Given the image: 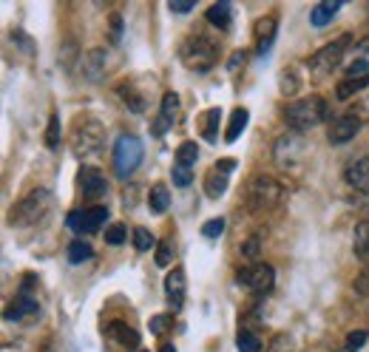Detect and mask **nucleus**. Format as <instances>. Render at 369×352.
Instances as JSON below:
<instances>
[{
  "mask_svg": "<svg viewBox=\"0 0 369 352\" xmlns=\"http://www.w3.org/2000/svg\"><path fill=\"white\" fill-rule=\"evenodd\" d=\"M329 117V105L324 97L318 94H310L304 100H295L284 108V122L287 128H293L295 134H304V131H312L315 125H321L324 119Z\"/></svg>",
  "mask_w": 369,
  "mask_h": 352,
  "instance_id": "1",
  "label": "nucleus"
},
{
  "mask_svg": "<svg viewBox=\"0 0 369 352\" xmlns=\"http://www.w3.org/2000/svg\"><path fill=\"white\" fill-rule=\"evenodd\" d=\"M54 208V194L49 188H37L29 196H23L15 211H12V225L15 228H32L37 222H43L49 216V211Z\"/></svg>",
  "mask_w": 369,
  "mask_h": 352,
  "instance_id": "2",
  "label": "nucleus"
},
{
  "mask_svg": "<svg viewBox=\"0 0 369 352\" xmlns=\"http://www.w3.org/2000/svg\"><path fill=\"white\" fill-rule=\"evenodd\" d=\"M179 57L182 63L188 66L191 71H211L216 66V57H219V49L211 37L205 35H191L184 37L182 46H179Z\"/></svg>",
  "mask_w": 369,
  "mask_h": 352,
  "instance_id": "3",
  "label": "nucleus"
},
{
  "mask_svg": "<svg viewBox=\"0 0 369 352\" xmlns=\"http://www.w3.org/2000/svg\"><path fill=\"white\" fill-rule=\"evenodd\" d=\"M105 145V128L102 122L86 117V119H77L74 122V131H71V151L74 156L80 159H88V156H97Z\"/></svg>",
  "mask_w": 369,
  "mask_h": 352,
  "instance_id": "4",
  "label": "nucleus"
},
{
  "mask_svg": "<svg viewBox=\"0 0 369 352\" xmlns=\"http://www.w3.org/2000/svg\"><path fill=\"white\" fill-rule=\"evenodd\" d=\"M284 199L281 182H276L273 176H253L247 185V205L250 211H270Z\"/></svg>",
  "mask_w": 369,
  "mask_h": 352,
  "instance_id": "5",
  "label": "nucleus"
},
{
  "mask_svg": "<svg viewBox=\"0 0 369 352\" xmlns=\"http://www.w3.org/2000/svg\"><path fill=\"white\" fill-rule=\"evenodd\" d=\"M142 153H145V148H142V139H139V136L122 134V136L117 139V145H114V168H117V173L122 176V180H128V176L139 168Z\"/></svg>",
  "mask_w": 369,
  "mask_h": 352,
  "instance_id": "6",
  "label": "nucleus"
},
{
  "mask_svg": "<svg viewBox=\"0 0 369 352\" xmlns=\"http://www.w3.org/2000/svg\"><path fill=\"white\" fill-rule=\"evenodd\" d=\"M349 43H352V37H349V35H341L338 40H332V43H327L324 49H318L315 54H310L307 66H310L315 74H327V71L338 69V63H341L344 52L349 49Z\"/></svg>",
  "mask_w": 369,
  "mask_h": 352,
  "instance_id": "7",
  "label": "nucleus"
},
{
  "mask_svg": "<svg viewBox=\"0 0 369 352\" xmlns=\"http://www.w3.org/2000/svg\"><path fill=\"white\" fill-rule=\"evenodd\" d=\"M236 281H239L242 287H247L250 293L264 295V293H270L273 284H276V270H273L270 264H262V262H259V264H247V267L239 270Z\"/></svg>",
  "mask_w": 369,
  "mask_h": 352,
  "instance_id": "8",
  "label": "nucleus"
},
{
  "mask_svg": "<svg viewBox=\"0 0 369 352\" xmlns=\"http://www.w3.org/2000/svg\"><path fill=\"white\" fill-rule=\"evenodd\" d=\"M105 222H108V208H102V205L88 208V211H71V213L66 216V225H69V230H74V233H94V230H100Z\"/></svg>",
  "mask_w": 369,
  "mask_h": 352,
  "instance_id": "9",
  "label": "nucleus"
},
{
  "mask_svg": "<svg viewBox=\"0 0 369 352\" xmlns=\"http://www.w3.org/2000/svg\"><path fill=\"white\" fill-rule=\"evenodd\" d=\"M233 168H236V159H222V162H216V165L205 173V194H208L211 199L225 196L228 182H230V170H233Z\"/></svg>",
  "mask_w": 369,
  "mask_h": 352,
  "instance_id": "10",
  "label": "nucleus"
},
{
  "mask_svg": "<svg viewBox=\"0 0 369 352\" xmlns=\"http://www.w3.org/2000/svg\"><path fill=\"white\" fill-rule=\"evenodd\" d=\"M358 131H361V117H355L352 111H346V114H341V117H335V119L329 122L327 139H329V145H344V142H349Z\"/></svg>",
  "mask_w": 369,
  "mask_h": 352,
  "instance_id": "11",
  "label": "nucleus"
},
{
  "mask_svg": "<svg viewBox=\"0 0 369 352\" xmlns=\"http://www.w3.org/2000/svg\"><path fill=\"white\" fill-rule=\"evenodd\" d=\"M273 156H276V162L287 170V168H293L301 156H304V142L295 136V134H284V136H279V142H276V148H273Z\"/></svg>",
  "mask_w": 369,
  "mask_h": 352,
  "instance_id": "12",
  "label": "nucleus"
},
{
  "mask_svg": "<svg viewBox=\"0 0 369 352\" xmlns=\"http://www.w3.org/2000/svg\"><path fill=\"white\" fill-rule=\"evenodd\" d=\"M184 293H188V278H184V270H182V267H173V270L165 276V298H168V304H170L173 312L182 310Z\"/></svg>",
  "mask_w": 369,
  "mask_h": 352,
  "instance_id": "13",
  "label": "nucleus"
},
{
  "mask_svg": "<svg viewBox=\"0 0 369 352\" xmlns=\"http://www.w3.org/2000/svg\"><path fill=\"white\" fill-rule=\"evenodd\" d=\"M176 114H179V97L173 94V91H168L165 97H162V105H159V114L153 117V122H151V131H153V136H162L173 122H176Z\"/></svg>",
  "mask_w": 369,
  "mask_h": 352,
  "instance_id": "14",
  "label": "nucleus"
},
{
  "mask_svg": "<svg viewBox=\"0 0 369 352\" xmlns=\"http://www.w3.org/2000/svg\"><path fill=\"white\" fill-rule=\"evenodd\" d=\"M77 180H80V188H83V194H86L88 199H100V196H105V191H108V182H105L102 170H97V168H91V165L80 168Z\"/></svg>",
  "mask_w": 369,
  "mask_h": 352,
  "instance_id": "15",
  "label": "nucleus"
},
{
  "mask_svg": "<svg viewBox=\"0 0 369 352\" xmlns=\"http://www.w3.org/2000/svg\"><path fill=\"white\" fill-rule=\"evenodd\" d=\"M105 63H108L105 49H91V52L83 54L80 71H83V77H86L88 83H100V80L105 77Z\"/></svg>",
  "mask_w": 369,
  "mask_h": 352,
  "instance_id": "16",
  "label": "nucleus"
},
{
  "mask_svg": "<svg viewBox=\"0 0 369 352\" xmlns=\"http://www.w3.org/2000/svg\"><path fill=\"white\" fill-rule=\"evenodd\" d=\"M105 335L111 341H117L119 346H125V349H139V332L134 327H128L125 321H111L105 327Z\"/></svg>",
  "mask_w": 369,
  "mask_h": 352,
  "instance_id": "17",
  "label": "nucleus"
},
{
  "mask_svg": "<svg viewBox=\"0 0 369 352\" xmlns=\"http://www.w3.org/2000/svg\"><path fill=\"white\" fill-rule=\"evenodd\" d=\"M344 180L349 188L361 191V194H369V159H355L346 173H344Z\"/></svg>",
  "mask_w": 369,
  "mask_h": 352,
  "instance_id": "18",
  "label": "nucleus"
},
{
  "mask_svg": "<svg viewBox=\"0 0 369 352\" xmlns=\"http://www.w3.org/2000/svg\"><path fill=\"white\" fill-rule=\"evenodd\" d=\"M40 312V307H37V301L26 293V290H20V295H18V301L6 310V321H26V318H35Z\"/></svg>",
  "mask_w": 369,
  "mask_h": 352,
  "instance_id": "19",
  "label": "nucleus"
},
{
  "mask_svg": "<svg viewBox=\"0 0 369 352\" xmlns=\"http://www.w3.org/2000/svg\"><path fill=\"white\" fill-rule=\"evenodd\" d=\"M276 32H279V23H276L273 15H267V18H262V20L256 23V49H259V54H267V52L273 49Z\"/></svg>",
  "mask_w": 369,
  "mask_h": 352,
  "instance_id": "20",
  "label": "nucleus"
},
{
  "mask_svg": "<svg viewBox=\"0 0 369 352\" xmlns=\"http://www.w3.org/2000/svg\"><path fill=\"white\" fill-rule=\"evenodd\" d=\"M338 9H341V0H324V4H318V6L310 9V23L315 29H324L327 23H332V18L338 15Z\"/></svg>",
  "mask_w": 369,
  "mask_h": 352,
  "instance_id": "21",
  "label": "nucleus"
},
{
  "mask_svg": "<svg viewBox=\"0 0 369 352\" xmlns=\"http://www.w3.org/2000/svg\"><path fill=\"white\" fill-rule=\"evenodd\" d=\"M352 250L361 264H369V222H358L352 230Z\"/></svg>",
  "mask_w": 369,
  "mask_h": 352,
  "instance_id": "22",
  "label": "nucleus"
},
{
  "mask_svg": "<svg viewBox=\"0 0 369 352\" xmlns=\"http://www.w3.org/2000/svg\"><path fill=\"white\" fill-rule=\"evenodd\" d=\"M170 208V194H168V185H153L151 188V194H148V211L153 213V216H162L165 211Z\"/></svg>",
  "mask_w": 369,
  "mask_h": 352,
  "instance_id": "23",
  "label": "nucleus"
},
{
  "mask_svg": "<svg viewBox=\"0 0 369 352\" xmlns=\"http://www.w3.org/2000/svg\"><path fill=\"white\" fill-rule=\"evenodd\" d=\"M205 18H208V23L211 26H216V29H230V4H228V0H219V4H213L208 12H205Z\"/></svg>",
  "mask_w": 369,
  "mask_h": 352,
  "instance_id": "24",
  "label": "nucleus"
},
{
  "mask_svg": "<svg viewBox=\"0 0 369 352\" xmlns=\"http://www.w3.org/2000/svg\"><path fill=\"white\" fill-rule=\"evenodd\" d=\"M247 119H250V114H247V108H236V111L230 114V122H228V131H225V139H228V142H236V139L242 136V131L247 128Z\"/></svg>",
  "mask_w": 369,
  "mask_h": 352,
  "instance_id": "25",
  "label": "nucleus"
},
{
  "mask_svg": "<svg viewBox=\"0 0 369 352\" xmlns=\"http://www.w3.org/2000/svg\"><path fill=\"white\" fill-rule=\"evenodd\" d=\"M117 94L122 97V102L134 111V114H145V100L139 97V91L134 88V86H128V83H119L117 86Z\"/></svg>",
  "mask_w": 369,
  "mask_h": 352,
  "instance_id": "26",
  "label": "nucleus"
},
{
  "mask_svg": "<svg viewBox=\"0 0 369 352\" xmlns=\"http://www.w3.org/2000/svg\"><path fill=\"white\" fill-rule=\"evenodd\" d=\"M219 122H222V111H219V108L205 111V119H202V136H205L208 142H216V136H219Z\"/></svg>",
  "mask_w": 369,
  "mask_h": 352,
  "instance_id": "27",
  "label": "nucleus"
},
{
  "mask_svg": "<svg viewBox=\"0 0 369 352\" xmlns=\"http://www.w3.org/2000/svg\"><path fill=\"white\" fill-rule=\"evenodd\" d=\"M363 88H369V77H363V80H341L338 88H335V97L338 100H349L358 91H363Z\"/></svg>",
  "mask_w": 369,
  "mask_h": 352,
  "instance_id": "28",
  "label": "nucleus"
},
{
  "mask_svg": "<svg viewBox=\"0 0 369 352\" xmlns=\"http://www.w3.org/2000/svg\"><path fill=\"white\" fill-rule=\"evenodd\" d=\"M197 159H199L197 142H182V145L176 148V165H182V168H194Z\"/></svg>",
  "mask_w": 369,
  "mask_h": 352,
  "instance_id": "29",
  "label": "nucleus"
},
{
  "mask_svg": "<svg viewBox=\"0 0 369 352\" xmlns=\"http://www.w3.org/2000/svg\"><path fill=\"white\" fill-rule=\"evenodd\" d=\"M91 256H94V250H91L88 242H80V239H77V242L69 245V262H71V264H83V262H88Z\"/></svg>",
  "mask_w": 369,
  "mask_h": 352,
  "instance_id": "30",
  "label": "nucleus"
},
{
  "mask_svg": "<svg viewBox=\"0 0 369 352\" xmlns=\"http://www.w3.org/2000/svg\"><path fill=\"white\" fill-rule=\"evenodd\" d=\"M156 239H153V233H148L145 228H134V247L139 250V253H151V250H156Z\"/></svg>",
  "mask_w": 369,
  "mask_h": 352,
  "instance_id": "31",
  "label": "nucleus"
},
{
  "mask_svg": "<svg viewBox=\"0 0 369 352\" xmlns=\"http://www.w3.org/2000/svg\"><path fill=\"white\" fill-rule=\"evenodd\" d=\"M236 346H239V352H262V341H259V335H253V332H247V329L239 332Z\"/></svg>",
  "mask_w": 369,
  "mask_h": 352,
  "instance_id": "32",
  "label": "nucleus"
},
{
  "mask_svg": "<svg viewBox=\"0 0 369 352\" xmlns=\"http://www.w3.org/2000/svg\"><path fill=\"white\" fill-rule=\"evenodd\" d=\"M153 259H156V264H159V267H168V264L173 262V242H170V239L159 242V245H156V250H153Z\"/></svg>",
  "mask_w": 369,
  "mask_h": 352,
  "instance_id": "33",
  "label": "nucleus"
},
{
  "mask_svg": "<svg viewBox=\"0 0 369 352\" xmlns=\"http://www.w3.org/2000/svg\"><path fill=\"white\" fill-rule=\"evenodd\" d=\"M170 176H173V185H176V188H188V185L194 182V176H191V168H182V165H173Z\"/></svg>",
  "mask_w": 369,
  "mask_h": 352,
  "instance_id": "34",
  "label": "nucleus"
},
{
  "mask_svg": "<svg viewBox=\"0 0 369 352\" xmlns=\"http://www.w3.org/2000/svg\"><path fill=\"white\" fill-rule=\"evenodd\" d=\"M259 253H262V239H259V236H253V239H247V242L242 245V256L250 259L253 264H259Z\"/></svg>",
  "mask_w": 369,
  "mask_h": 352,
  "instance_id": "35",
  "label": "nucleus"
},
{
  "mask_svg": "<svg viewBox=\"0 0 369 352\" xmlns=\"http://www.w3.org/2000/svg\"><path fill=\"white\" fill-rule=\"evenodd\" d=\"M295 91H298V77H295L293 69H287V71L281 74V94H284V97H293Z\"/></svg>",
  "mask_w": 369,
  "mask_h": 352,
  "instance_id": "36",
  "label": "nucleus"
},
{
  "mask_svg": "<svg viewBox=\"0 0 369 352\" xmlns=\"http://www.w3.org/2000/svg\"><path fill=\"white\" fill-rule=\"evenodd\" d=\"M46 145H49V148H57V145H60V117H57V114H52V119H49Z\"/></svg>",
  "mask_w": 369,
  "mask_h": 352,
  "instance_id": "37",
  "label": "nucleus"
},
{
  "mask_svg": "<svg viewBox=\"0 0 369 352\" xmlns=\"http://www.w3.org/2000/svg\"><path fill=\"white\" fill-rule=\"evenodd\" d=\"M170 327H173V318H170L168 312H162V315H153V318H151V332H153V335H165Z\"/></svg>",
  "mask_w": 369,
  "mask_h": 352,
  "instance_id": "38",
  "label": "nucleus"
},
{
  "mask_svg": "<svg viewBox=\"0 0 369 352\" xmlns=\"http://www.w3.org/2000/svg\"><path fill=\"white\" fill-rule=\"evenodd\" d=\"M363 77H369V60H355L346 69V80H363Z\"/></svg>",
  "mask_w": 369,
  "mask_h": 352,
  "instance_id": "39",
  "label": "nucleus"
},
{
  "mask_svg": "<svg viewBox=\"0 0 369 352\" xmlns=\"http://www.w3.org/2000/svg\"><path fill=\"white\" fill-rule=\"evenodd\" d=\"M125 236H128V228H125V225H111V228L105 230V242H108V245H122Z\"/></svg>",
  "mask_w": 369,
  "mask_h": 352,
  "instance_id": "40",
  "label": "nucleus"
},
{
  "mask_svg": "<svg viewBox=\"0 0 369 352\" xmlns=\"http://www.w3.org/2000/svg\"><path fill=\"white\" fill-rule=\"evenodd\" d=\"M222 233H225V219H208L202 228V236H208V239H216Z\"/></svg>",
  "mask_w": 369,
  "mask_h": 352,
  "instance_id": "41",
  "label": "nucleus"
},
{
  "mask_svg": "<svg viewBox=\"0 0 369 352\" xmlns=\"http://www.w3.org/2000/svg\"><path fill=\"white\" fill-rule=\"evenodd\" d=\"M366 338H369L366 329H355V332H349V335H346V349H352V352L361 349V346L366 344Z\"/></svg>",
  "mask_w": 369,
  "mask_h": 352,
  "instance_id": "42",
  "label": "nucleus"
},
{
  "mask_svg": "<svg viewBox=\"0 0 369 352\" xmlns=\"http://www.w3.org/2000/svg\"><path fill=\"white\" fill-rule=\"evenodd\" d=\"M197 4H194V0H170V4H168V9L170 12H176V15H184V12H191Z\"/></svg>",
  "mask_w": 369,
  "mask_h": 352,
  "instance_id": "43",
  "label": "nucleus"
},
{
  "mask_svg": "<svg viewBox=\"0 0 369 352\" xmlns=\"http://www.w3.org/2000/svg\"><path fill=\"white\" fill-rule=\"evenodd\" d=\"M119 35H122V18H119V15H111V40L117 43Z\"/></svg>",
  "mask_w": 369,
  "mask_h": 352,
  "instance_id": "44",
  "label": "nucleus"
},
{
  "mask_svg": "<svg viewBox=\"0 0 369 352\" xmlns=\"http://www.w3.org/2000/svg\"><path fill=\"white\" fill-rule=\"evenodd\" d=\"M245 60H247V54H245V52H236V54L230 57L228 69H230V71H239V66H245Z\"/></svg>",
  "mask_w": 369,
  "mask_h": 352,
  "instance_id": "45",
  "label": "nucleus"
},
{
  "mask_svg": "<svg viewBox=\"0 0 369 352\" xmlns=\"http://www.w3.org/2000/svg\"><path fill=\"white\" fill-rule=\"evenodd\" d=\"M352 114H355V117H366V114H369V97H366V100H361V102H358V108H352Z\"/></svg>",
  "mask_w": 369,
  "mask_h": 352,
  "instance_id": "46",
  "label": "nucleus"
},
{
  "mask_svg": "<svg viewBox=\"0 0 369 352\" xmlns=\"http://www.w3.org/2000/svg\"><path fill=\"white\" fill-rule=\"evenodd\" d=\"M358 52H363V54H369V37H363V40L358 43Z\"/></svg>",
  "mask_w": 369,
  "mask_h": 352,
  "instance_id": "47",
  "label": "nucleus"
},
{
  "mask_svg": "<svg viewBox=\"0 0 369 352\" xmlns=\"http://www.w3.org/2000/svg\"><path fill=\"white\" fill-rule=\"evenodd\" d=\"M159 352H176V346L173 344H162V349Z\"/></svg>",
  "mask_w": 369,
  "mask_h": 352,
  "instance_id": "48",
  "label": "nucleus"
},
{
  "mask_svg": "<svg viewBox=\"0 0 369 352\" xmlns=\"http://www.w3.org/2000/svg\"><path fill=\"white\" fill-rule=\"evenodd\" d=\"M338 352H352V349H338Z\"/></svg>",
  "mask_w": 369,
  "mask_h": 352,
  "instance_id": "49",
  "label": "nucleus"
},
{
  "mask_svg": "<svg viewBox=\"0 0 369 352\" xmlns=\"http://www.w3.org/2000/svg\"><path fill=\"white\" fill-rule=\"evenodd\" d=\"M139 352H148V349H139Z\"/></svg>",
  "mask_w": 369,
  "mask_h": 352,
  "instance_id": "50",
  "label": "nucleus"
}]
</instances>
